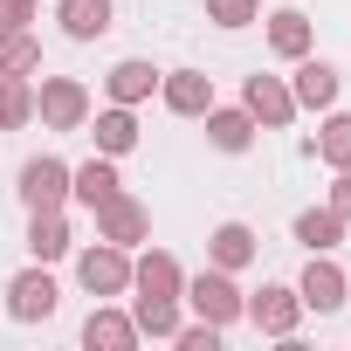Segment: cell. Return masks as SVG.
Returning <instances> with one entry per match:
<instances>
[{
  "mask_svg": "<svg viewBox=\"0 0 351 351\" xmlns=\"http://www.w3.org/2000/svg\"><path fill=\"white\" fill-rule=\"evenodd\" d=\"M241 110L262 124V131H282V124H296V97H289V76H248L241 83Z\"/></svg>",
  "mask_w": 351,
  "mask_h": 351,
  "instance_id": "obj_6",
  "label": "cell"
},
{
  "mask_svg": "<svg viewBox=\"0 0 351 351\" xmlns=\"http://www.w3.org/2000/svg\"><path fill=\"white\" fill-rule=\"evenodd\" d=\"M35 69H42L35 28H0V76H35Z\"/></svg>",
  "mask_w": 351,
  "mask_h": 351,
  "instance_id": "obj_25",
  "label": "cell"
},
{
  "mask_svg": "<svg viewBox=\"0 0 351 351\" xmlns=\"http://www.w3.org/2000/svg\"><path fill=\"white\" fill-rule=\"evenodd\" d=\"M83 131L97 138V152H104V158L138 152V117H131V104H104V110H90V124H83Z\"/></svg>",
  "mask_w": 351,
  "mask_h": 351,
  "instance_id": "obj_13",
  "label": "cell"
},
{
  "mask_svg": "<svg viewBox=\"0 0 351 351\" xmlns=\"http://www.w3.org/2000/svg\"><path fill=\"white\" fill-rule=\"evenodd\" d=\"M255 255H262V241H255V228H248V221H221V228L207 234V262H214V269H228V276H241Z\"/></svg>",
  "mask_w": 351,
  "mask_h": 351,
  "instance_id": "obj_14",
  "label": "cell"
},
{
  "mask_svg": "<svg viewBox=\"0 0 351 351\" xmlns=\"http://www.w3.org/2000/svg\"><path fill=\"white\" fill-rule=\"evenodd\" d=\"M110 193H124V180H117V158H83V165H69V200L76 207H104Z\"/></svg>",
  "mask_w": 351,
  "mask_h": 351,
  "instance_id": "obj_15",
  "label": "cell"
},
{
  "mask_svg": "<svg viewBox=\"0 0 351 351\" xmlns=\"http://www.w3.org/2000/svg\"><path fill=\"white\" fill-rule=\"evenodd\" d=\"M289 234H296V241H303L310 255H330V248L344 241V221H337L330 207H303V214L289 221Z\"/></svg>",
  "mask_w": 351,
  "mask_h": 351,
  "instance_id": "obj_23",
  "label": "cell"
},
{
  "mask_svg": "<svg viewBox=\"0 0 351 351\" xmlns=\"http://www.w3.org/2000/svg\"><path fill=\"white\" fill-rule=\"evenodd\" d=\"M207 21L214 28H248V21H262V0H207Z\"/></svg>",
  "mask_w": 351,
  "mask_h": 351,
  "instance_id": "obj_27",
  "label": "cell"
},
{
  "mask_svg": "<svg viewBox=\"0 0 351 351\" xmlns=\"http://www.w3.org/2000/svg\"><path fill=\"white\" fill-rule=\"evenodd\" d=\"M131 324H138V337L172 344V330L186 324V303H180V296H131Z\"/></svg>",
  "mask_w": 351,
  "mask_h": 351,
  "instance_id": "obj_21",
  "label": "cell"
},
{
  "mask_svg": "<svg viewBox=\"0 0 351 351\" xmlns=\"http://www.w3.org/2000/svg\"><path fill=\"white\" fill-rule=\"evenodd\" d=\"M35 117V83L28 76H0V131H21Z\"/></svg>",
  "mask_w": 351,
  "mask_h": 351,
  "instance_id": "obj_26",
  "label": "cell"
},
{
  "mask_svg": "<svg viewBox=\"0 0 351 351\" xmlns=\"http://www.w3.org/2000/svg\"><path fill=\"white\" fill-rule=\"evenodd\" d=\"M90 221H97V241H117V248H138L152 234V207L131 193H110L104 207H90Z\"/></svg>",
  "mask_w": 351,
  "mask_h": 351,
  "instance_id": "obj_7",
  "label": "cell"
},
{
  "mask_svg": "<svg viewBox=\"0 0 351 351\" xmlns=\"http://www.w3.org/2000/svg\"><path fill=\"white\" fill-rule=\"evenodd\" d=\"M158 97L172 117H207L214 110V76L207 69H158Z\"/></svg>",
  "mask_w": 351,
  "mask_h": 351,
  "instance_id": "obj_10",
  "label": "cell"
},
{
  "mask_svg": "<svg viewBox=\"0 0 351 351\" xmlns=\"http://www.w3.org/2000/svg\"><path fill=\"white\" fill-rule=\"evenodd\" d=\"M56 310H62V289H56L49 262H35V269H21V276L8 282V317H14V324H49Z\"/></svg>",
  "mask_w": 351,
  "mask_h": 351,
  "instance_id": "obj_5",
  "label": "cell"
},
{
  "mask_svg": "<svg viewBox=\"0 0 351 351\" xmlns=\"http://www.w3.org/2000/svg\"><path fill=\"white\" fill-rule=\"evenodd\" d=\"M262 35H269V56H282V62L310 56V14H303V8H276Z\"/></svg>",
  "mask_w": 351,
  "mask_h": 351,
  "instance_id": "obj_22",
  "label": "cell"
},
{
  "mask_svg": "<svg viewBox=\"0 0 351 351\" xmlns=\"http://www.w3.org/2000/svg\"><path fill=\"white\" fill-rule=\"evenodd\" d=\"M56 21H62L69 42H97L117 21V0H56Z\"/></svg>",
  "mask_w": 351,
  "mask_h": 351,
  "instance_id": "obj_18",
  "label": "cell"
},
{
  "mask_svg": "<svg viewBox=\"0 0 351 351\" xmlns=\"http://www.w3.org/2000/svg\"><path fill=\"white\" fill-rule=\"evenodd\" d=\"M152 90H158V69H152L145 56H124V62H110V76H104V97H110V104H131V110H138Z\"/></svg>",
  "mask_w": 351,
  "mask_h": 351,
  "instance_id": "obj_19",
  "label": "cell"
},
{
  "mask_svg": "<svg viewBox=\"0 0 351 351\" xmlns=\"http://www.w3.org/2000/svg\"><path fill=\"white\" fill-rule=\"evenodd\" d=\"M21 207L35 214V207H69V165L56 158V152H42V158H28L21 165Z\"/></svg>",
  "mask_w": 351,
  "mask_h": 351,
  "instance_id": "obj_8",
  "label": "cell"
},
{
  "mask_svg": "<svg viewBox=\"0 0 351 351\" xmlns=\"http://www.w3.org/2000/svg\"><path fill=\"white\" fill-rule=\"evenodd\" d=\"M337 90H344V76H337L324 56H296V76H289L296 110H330V104H337Z\"/></svg>",
  "mask_w": 351,
  "mask_h": 351,
  "instance_id": "obj_12",
  "label": "cell"
},
{
  "mask_svg": "<svg viewBox=\"0 0 351 351\" xmlns=\"http://www.w3.org/2000/svg\"><path fill=\"white\" fill-rule=\"evenodd\" d=\"M255 131H262V124H255L241 104H214V110H207V145H214V152H228V158H234V152H248V145H255Z\"/></svg>",
  "mask_w": 351,
  "mask_h": 351,
  "instance_id": "obj_20",
  "label": "cell"
},
{
  "mask_svg": "<svg viewBox=\"0 0 351 351\" xmlns=\"http://www.w3.org/2000/svg\"><path fill=\"white\" fill-rule=\"evenodd\" d=\"M324 207H330V214H337V221L351 228V165H344L337 180H330V200H324Z\"/></svg>",
  "mask_w": 351,
  "mask_h": 351,
  "instance_id": "obj_29",
  "label": "cell"
},
{
  "mask_svg": "<svg viewBox=\"0 0 351 351\" xmlns=\"http://www.w3.org/2000/svg\"><path fill=\"white\" fill-rule=\"evenodd\" d=\"M180 303L200 317V324H221V330H234L241 324V310H248V296H241V282L228 276V269H200V276H186V289H180Z\"/></svg>",
  "mask_w": 351,
  "mask_h": 351,
  "instance_id": "obj_1",
  "label": "cell"
},
{
  "mask_svg": "<svg viewBox=\"0 0 351 351\" xmlns=\"http://www.w3.org/2000/svg\"><path fill=\"white\" fill-rule=\"evenodd\" d=\"M344 289H351V269H344Z\"/></svg>",
  "mask_w": 351,
  "mask_h": 351,
  "instance_id": "obj_31",
  "label": "cell"
},
{
  "mask_svg": "<svg viewBox=\"0 0 351 351\" xmlns=\"http://www.w3.org/2000/svg\"><path fill=\"white\" fill-rule=\"evenodd\" d=\"M296 296H303V310H317V317H330V310H344V303H351V289H344V269H337L330 255H310V262H303V276H296Z\"/></svg>",
  "mask_w": 351,
  "mask_h": 351,
  "instance_id": "obj_9",
  "label": "cell"
},
{
  "mask_svg": "<svg viewBox=\"0 0 351 351\" xmlns=\"http://www.w3.org/2000/svg\"><path fill=\"white\" fill-rule=\"evenodd\" d=\"M317 158L330 165V172H344L351 165V110H324V124H317Z\"/></svg>",
  "mask_w": 351,
  "mask_h": 351,
  "instance_id": "obj_24",
  "label": "cell"
},
{
  "mask_svg": "<svg viewBox=\"0 0 351 351\" xmlns=\"http://www.w3.org/2000/svg\"><path fill=\"white\" fill-rule=\"evenodd\" d=\"M90 83H76V76H42L35 83V117L49 124V131H83L90 124Z\"/></svg>",
  "mask_w": 351,
  "mask_h": 351,
  "instance_id": "obj_3",
  "label": "cell"
},
{
  "mask_svg": "<svg viewBox=\"0 0 351 351\" xmlns=\"http://www.w3.org/2000/svg\"><path fill=\"white\" fill-rule=\"evenodd\" d=\"M221 337H228V330H221V324H200V317L172 330V344H180V351H221Z\"/></svg>",
  "mask_w": 351,
  "mask_h": 351,
  "instance_id": "obj_28",
  "label": "cell"
},
{
  "mask_svg": "<svg viewBox=\"0 0 351 351\" xmlns=\"http://www.w3.org/2000/svg\"><path fill=\"white\" fill-rule=\"evenodd\" d=\"M69 248H76L69 214H62V207H35V214H28V255H35V262H62Z\"/></svg>",
  "mask_w": 351,
  "mask_h": 351,
  "instance_id": "obj_16",
  "label": "cell"
},
{
  "mask_svg": "<svg viewBox=\"0 0 351 351\" xmlns=\"http://www.w3.org/2000/svg\"><path fill=\"white\" fill-rule=\"evenodd\" d=\"M76 282H83V296H97V303L131 296V248H117V241H90V248L76 255Z\"/></svg>",
  "mask_w": 351,
  "mask_h": 351,
  "instance_id": "obj_2",
  "label": "cell"
},
{
  "mask_svg": "<svg viewBox=\"0 0 351 351\" xmlns=\"http://www.w3.org/2000/svg\"><path fill=\"white\" fill-rule=\"evenodd\" d=\"M42 0H0V28H28Z\"/></svg>",
  "mask_w": 351,
  "mask_h": 351,
  "instance_id": "obj_30",
  "label": "cell"
},
{
  "mask_svg": "<svg viewBox=\"0 0 351 351\" xmlns=\"http://www.w3.org/2000/svg\"><path fill=\"white\" fill-rule=\"evenodd\" d=\"M241 324H255L262 337H296V324H303V296H296V282H262L255 296H248V310H241Z\"/></svg>",
  "mask_w": 351,
  "mask_h": 351,
  "instance_id": "obj_4",
  "label": "cell"
},
{
  "mask_svg": "<svg viewBox=\"0 0 351 351\" xmlns=\"http://www.w3.org/2000/svg\"><path fill=\"white\" fill-rule=\"evenodd\" d=\"M83 344H90V351H131V344H138V324H131V310H117V303H97V310L83 317Z\"/></svg>",
  "mask_w": 351,
  "mask_h": 351,
  "instance_id": "obj_17",
  "label": "cell"
},
{
  "mask_svg": "<svg viewBox=\"0 0 351 351\" xmlns=\"http://www.w3.org/2000/svg\"><path fill=\"white\" fill-rule=\"evenodd\" d=\"M180 289H186V269H180V255H172V248L131 255V296H180Z\"/></svg>",
  "mask_w": 351,
  "mask_h": 351,
  "instance_id": "obj_11",
  "label": "cell"
}]
</instances>
